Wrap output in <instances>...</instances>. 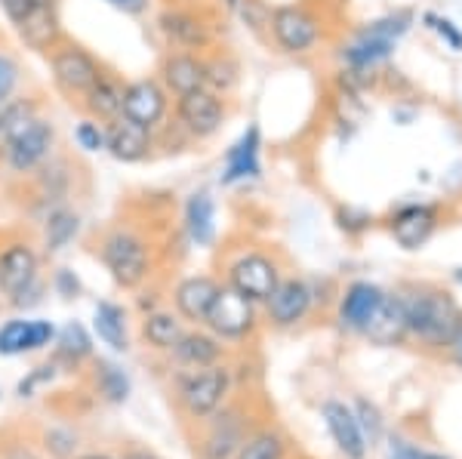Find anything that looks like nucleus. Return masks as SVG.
<instances>
[{"instance_id":"603ef678","label":"nucleus","mask_w":462,"mask_h":459,"mask_svg":"<svg viewBox=\"0 0 462 459\" xmlns=\"http://www.w3.org/2000/svg\"><path fill=\"white\" fill-rule=\"evenodd\" d=\"M0 106H4V99H0Z\"/></svg>"},{"instance_id":"39448f33","label":"nucleus","mask_w":462,"mask_h":459,"mask_svg":"<svg viewBox=\"0 0 462 459\" xmlns=\"http://www.w3.org/2000/svg\"><path fill=\"white\" fill-rule=\"evenodd\" d=\"M53 148H56L53 121H47V117L37 115L34 121L25 127V133H22L16 142L10 145L4 164L10 167L13 173L28 176V173H34V170H41L43 164H47L50 154H53Z\"/></svg>"},{"instance_id":"4be33fe9","label":"nucleus","mask_w":462,"mask_h":459,"mask_svg":"<svg viewBox=\"0 0 462 459\" xmlns=\"http://www.w3.org/2000/svg\"><path fill=\"white\" fill-rule=\"evenodd\" d=\"M383 290L374 284H367V280H357L346 290L342 296V308H339V317L346 327H352L357 333H364V327L370 324V317L379 308V302H383Z\"/></svg>"},{"instance_id":"bb28decb","label":"nucleus","mask_w":462,"mask_h":459,"mask_svg":"<svg viewBox=\"0 0 462 459\" xmlns=\"http://www.w3.org/2000/svg\"><path fill=\"white\" fill-rule=\"evenodd\" d=\"M176 358L182 361V364L189 367H213L216 361H219V343H216L213 336H207V333H182V339L173 345Z\"/></svg>"},{"instance_id":"f03ea898","label":"nucleus","mask_w":462,"mask_h":459,"mask_svg":"<svg viewBox=\"0 0 462 459\" xmlns=\"http://www.w3.org/2000/svg\"><path fill=\"white\" fill-rule=\"evenodd\" d=\"M102 262L111 271V278L124 287V290H133L148 278V265H152V256H148V247L139 234L133 232H111L106 241H102Z\"/></svg>"},{"instance_id":"3c124183","label":"nucleus","mask_w":462,"mask_h":459,"mask_svg":"<svg viewBox=\"0 0 462 459\" xmlns=\"http://www.w3.org/2000/svg\"><path fill=\"white\" fill-rule=\"evenodd\" d=\"M457 280H462V271H457Z\"/></svg>"},{"instance_id":"09e8293b","label":"nucleus","mask_w":462,"mask_h":459,"mask_svg":"<svg viewBox=\"0 0 462 459\" xmlns=\"http://www.w3.org/2000/svg\"><path fill=\"white\" fill-rule=\"evenodd\" d=\"M222 4H226L228 10H237V6H241V0H222Z\"/></svg>"},{"instance_id":"ea45409f","label":"nucleus","mask_w":462,"mask_h":459,"mask_svg":"<svg viewBox=\"0 0 462 459\" xmlns=\"http://www.w3.org/2000/svg\"><path fill=\"white\" fill-rule=\"evenodd\" d=\"M429 22L435 25V32L444 37L447 43H450L453 50H462V34L453 28V22H447V19H438V16H429Z\"/></svg>"},{"instance_id":"b1692460","label":"nucleus","mask_w":462,"mask_h":459,"mask_svg":"<svg viewBox=\"0 0 462 459\" xmlns=\"http://www.w3.org/2000/svg\"><path fill=\"white\" fill-rule=\"evenodd\" d=\"M37 117V102L28 99V96H13L0 106V161L6 158L10 145L25 133V127Z\"/></svg>"},{"instance_id":"412c9836","label":"nucleus","mask_w":462,"mask_h":459,"mask_svg":"<svg viewBox=\"0 0 462 459\" xmlns=\"http://www.w3.org/2000/svg\"><path fill=\"white\" fill-rule=\"evenodd\" d=\"M364 336H370L379 345H398L407 336V312L404 299H394V296H383L379 308L370 317V324L364 327Z\"/></svg>"},{"instance_id":"1a4fd4ad","label":"nucleus","mask_w":462,"mask_h":459,"mask_svg":"<svg viewBox=\"0 0 462 459\" xmlns=\"http://www.w3.org/2000/svg\"><path fill=\"white\" fill-rule=\"evenodd\" d=\"M278 284H281L278 265L263 253L241 256L228 271V287H235V290L241 296H247L250 302H265Z\"/></svg>"},{"instance_id":"7c9ffc66","label":"nucleus","mask_w":462,"mask_h":459,"mask_svg":"<svg viewBox=\"0 0 462 459\" xmlns=\"http://www.w3.org/2000/svg\"><path fill=\"white\" fill-rule=\"evenodd\" d=\"M89 352H93V343H89V333L84 330V324H65L62 333H59V354H65L69 361H84Z\"/></svg>"},{"instance_id":"393cba45","label":"nucleus","mask_w":462,"mask_h":459,"mask_svg":"<svg viewBox=\"0 0 462 459\" xmlns=\"http://www.w3.org/2000/svg\"><path fill=\"white\" fill-rule=\"evenodd\" d=\"M161 32L167 34V41L176 43L179 50H200V47H207V25L195 16V13L167 10L161 16Z\"/></svg>"},{"instance_id":"79ce46f5","label":"nucleus","mask_w":462,"mask_h":459,"mask_svg":"<svg viewBox=\"0 0 462 459\" xmlns=\"http://www.w3.org/2000/svg\"><path fill=\"white\" fill-rule=\"evenodd\" d=\"M108 6H115L117 13H124V16H143L148 13V4L152 0H106Z\"/></svg>"},{"instance_id":"de8ad7c7","label":"nucleus","mask_w":462,"mask_h":459,"mask_svg":"<svg viewBox=\"0 0 462 459\" xmlns=\"http://www.w3.org/2000/svg\"><path fill=\"white\" fill-rule=\"evenodd\" d=\"M78 459H111L106 454H84V456H78Z\"/></svg>"},{"instance_id":"e433bc0d","label":"nucleus","mask_w":462,"mask_h":459,"mask_svg":"<svg viewBox=\"0 0 462 459\" xmlns=\"http://www.w3.org/2000/svg\"><path fill=\"white\" fill-rule=\"evenodd\" d=\"M19 80H22V74H19L16 59L6 56V53H0V99H4V102L13 99V93H16Z\"/></svg>"},{"instance_id":"a19ab883","label":"nucleus","mask_w":462,"mask_h":459,"mask_svg":"<svg viewBox=\"0 0 462 459\" xmlns=\"http://www.w3.org/2000/svg\"><path fill=\"white\" fill-rule=\"evenodd\" d=\"M53 336H56V330L50 321H32V349H43V345H50V339Z\"/></svg>"},{"instance_id":"0eeeda50","label":"nucleus","mask_w":462,"mask_h":459,"mask_svg":"<svg viewBox=\"0 0 462 459\" xmlns=\"http://www.w3.org/2000/svg\"><path fill=\"white\" fill-rule=\"evenodd\" d=\"M204 324H210V330L219 333L222 339H241L256 324V312H253V302L237 293L235 287H219Z\"/></svg>"},{"instance_id":"c85d7f7f","label":"nucleus","mask_w":462,"mask_h":459,"mask_svg":"<svg viewBox=\"0 0 462 459\" xmlns=\"http://www.w3.org/2000/svg\"><path fill=\"white\" fill-rule=\"evenodd\" d=\"M143 336L152 349L167 352L182 339V327H179V321L170 312H152L143 324Z\"/></svg>"},{"instance_id":"2f4dec72","label":"nucleus","mask_w":462,"mask_h":459,"mask_svg":"<svg viewBox=\"0 0 462 459\" xmlns=\"http://www.w3.org/2000/svg\"><path fill=\"white\" fill-rule=\"evenodd\" d=\"M32 352V321H6L0 327V354H22Z\"/></svg>"},{"instance_id":"f8f14e48","label":"nucleus","mask_w":462,"mask_h":459,"mask_svg":"<svg viewBox=\"0 0 462 459\" xmlns=\"http://www.w3.org/2000/svg\"><path fill=\"white\" fill-rule=\"evenodd\" d=\"M259 148H263V133L253 124L244 130V136L226 151V167H222V185H235V182H247L259 179L263 164H259Z\"/></svg>"},{"instance_id":"473e14b6","label":"nucleus","mask_w":462,"mask_h":459,"mask_svg":"<svg viewBox=\"0 0 462 459\" xmlns=\"http://www.w3.org/2000/svg\"><path fill=\"white\" fill-rule=\"evenodd\" d=\"M74 142H78L80 151H87V154L106 151V142H108L106 124H99L96 117H84V121H78V127H74Z\"/></svg>"},{"instance_id":"5701e85b","label":"nucleus","mask_w":462,"mask_h":459,"mask_svg":"<svg viewBox=\"0 0 462 459\" xmlns=\"http://www.w3.org/2000/svg\"><path fill=\"white\" fill-rule=\"evenodd\" d=\"M19 41L34 53H50L62 43V28H59L56 6H43V10L32 13L22 25H16Z\"/></svg>"},{"instance_id":"4468645a","label":"nucleus","mask_w":462,"mask_h":459,"mask_svg":"<svg viewBox=\"0 0 462 459\" xmlns=\"http://www.w3.org/2000/svg\"><path fill=\"white\" fill-rule=\"evenodd\" d=\"M108 130V142L106 151L121 164H139V161L148 158L152 151V130L143 127V124H133L126 117H117V121L106 124Z\"/></svg>"},{"instance_id":"8fccbe9b","label":"nucleus","mask_w":462,"mask_h":459,"mask_svg":"<svg viewBox=\"0 0 462 459\" xmlns=\"http://www.w3.org/2000/svg\"><path fill=\"white\" fill-rule=\"evenodd\" d=\"M422 459H444V456H435V454H422Z\"/></svg>"},{"instance_id":"c756f323","label":"nucleus","mask_w":462,"mask_h":459,"mask_svg":"<svg viewBox=\"0 0 462 459\" xmlns=\"http://www.w3.org/2000/svg\"><path fill=\"white\" fill-rule=\"evenodd\" d=\"M74 234H78V216L71 210H53L47 219V228H43V241H47V250L56 253L69 243Z\"/></svg>"},{"instance_id":"c03bdc74","label":"nucleus","mask_w":462,"mask_h":459,"mask_svg":"<svg viewBox=\"0 0 462 459\" xmlns=\"http://www.w3.org/2000/svg\"><path fill=\"white\" fill-rule=\"evenodd\" d=\"M392 459H422V450H413V447H401L398 454Z\"/></svg>"},{"instance_id":"58836bf2","label":"nucleus","mask_w":462,"mask_h":459,"mask_svg":"<svg viewBox=\"0 0 462 459\" xmlns=\"http://www.w3.org/2000/svg\"><path fill=\"white\" fill-rule=\"evenodd\" d=\"M357 426H361V432H367L370 438H376L379 428H383V423H379L376 407H370L367 401H357Z\"/></svg>"},{"instance_id":"a18cd8bd","label":"nucleus","mask_w":462,"mask_h":459,"mask_svg":"<svg viewBox=\"0 0 462 459\" xmlns=\"http://www.w3.org/2000/svg\"><path fill=\"white\" fill-rule=\"evenodd\" d=\"M124 459H158L154 454H148V450H139V447H133V450H126Z\"/></svg>"},{"instance_id":"dca6fc26","label":"nucleus","mask_w":462,"mask_h":459,"mask_svg":"<svg viewBox=\"0 0 462 459\" xmlns=\"http://www.w3.org/2000/svg\"><path fill=\"white\" fill-rule=\"evenodd\" d=\"M161 84L167 87V93L189 96L195 90L207 87V62H200L195 53H173L163 59L161 65Z\"/></svg>"},{"instance_id":"a878e982","label":"nucleus","mask_w":462,"mask_h":459,"mask_svg":"<svg viewBox=\"0 0 462 459\" xmlns=\"http://www.w3.org/2000/svg\"><path fill=\"white\" fill-rule=\"evenodd\" d=\"M185 228H189L191 241L198 247H207L216 234V204L207 191L200 195H191L189 204H185Z\"/></svg>"},{"instance_id":"a211bd4d","label":"nucleus","mask_w":462,"mask_h":459,"mask_svg":"<svg viewBox=\"0 0 462 459\" xmlns=\"http://www.w3.org/2000/svg\"><path fill=\"white\" fill-rule=\"evenodd\" d=\"M324 419H327V428H330L333 441L339 444L342 454H346L348 459H364V454H367V444H364V432H361V426H357L355 413L339 401H327L324 404Z\"/></svg>"},{"instance_id":"2eb2a0df","label":"nucleus","mask_w":462,"mask_h":459,"mask_svg":"<svg viewBox=\"0 0 462 459\" xmlns=\"http://www.w3.org/2000/svg\"><path fill=\"white\" fill-rule=\"evenodd\" d=\"M311 306V290L305 287V280H281L274 287V293L265 299V308H268V317H272L278 327H293L296 321H302L305 312Z\"/></svg>"},{"instance_id":"f704fd0d","label":"nucleus","mask_w":462,"mask_h":459,"mask_svg":"<svg viewBox=\"0 0 462 459\" xmlns=\"http://www.w3.org/2000/svg\"><path fill=\"white\" fill-rule=\"evenodd\" d=\"M99 370V389L102 395H108V401H124L126 391H130V382H126V376L121 373V367L108 364V361H99L96 364Z\"/></svg>"},{"instance_id":"7ed1b4c3","label":"nucleus","mask_w":462,"mask_h":459,"mask_svg":"<svg viewBox=\"0 0 462 459\" xmlns=\"http://www.w3.org/2000/svg\"><path fill=\"white\" fill-rule=\"evenodd\" d=\"M50 71H53L56 90L69 99H80L89 93V87L96 84V78L102 74V65L96 62V56L84 50L80 43H59L50 56Z\"/></svg>"},{"instance_id":"72a5a7b5","label":"nucleus","mask_w":462,"mask_h":459,"mask_svg":"<svg viewBox=\"0 0 462 459\" xmlns=\"http://www.w3.org/2000/svg\"><path fill=\"white\" fill-rule=\"evenodd\" d=\"M281 456H284V441L274 432L253 435L250 441H244L241 454H237V459H281Z\"/></svg>"},{"instance_id":"aec40b11","label":"nucleus","mask_w":462,"mask_h":459,"mask_svg":"<svg viewBox=\"0 0 462 459\" xmlns=\"http://www.w3.org/2000/svg\"><path fill=\"white\" fill-rule=\"evenodd\" d=\"M435 210L426 204H413V207H404V210L394 213L392 219V234L394 241L401 243L404 250H416L429 241V234L435 232Z\"/></svg>"},{"instance_id":"6ab92c4d","label":"nucleus","mask_w":462,"mask_h":459,"mask_svg":"<svg viewBox=\"0 0 462 459\" xmlns=\"http://www.w3.org/2000/svg\"><path fill=\"white\" fill-rule=\"evenodd\" d=\"M124 87L117 74H111L102 69V74L96 78V84L89 87V93L84 96V108L89 111V117H96L99 124H111L121 117L124 108Z\"/></svg>"},{"instance_id":"6e6552de","label":"nucleus","mask_w":462,"mask_h":459,"mask_svg":"<svg viewBox=\"0 0 462 459\" xmlns=\"http://www.w3.org/2000/svg\"><path fill=\"white\" fill-rule=\"evenodd\" d=\"M268 22H272V34L278 47L287 50V53H309L320 37L318 19L302 6H278Z\"/></svg>"},{"instance_id":"423d86ee","label":"nucleus","mask_w":462,"mask_h":459,"mask_svg":"<svg viewBox=\"0 0 462 459\" xmlns=\"http://www.w3.org/2000/svg\"><path fill=\"white\" fill-rule=\"evenodd\" d=\"M167 87L154 78H139V80H130L124 87V108H121V117L133 124H143V127L154 130L158 124L167 117Z\"/></svg>"},{"instance_id":"c9c22d12","label":"nucleus","mask_w":462,"mask_h":459,"mask_svg":"<svg viewBox=\"0 0 462 459\" xmlns=\"http://www.w3.org/2000/svg\"><path fill=\"white\" fill-rule=\"evenodd\" d=\"M59 0H0V10H4V16L10 19V25L16 28L22 25L32 13L43 10V6H56Z\"/></svg>"},{"instance_id":"f3484780","label":"nucleus","mask_w":462,"mask_h":459,"mask_svg":"<svg viewBox=\"0 0 462 459\" xmlns=\"http://www.w3.org/2000/svg\"><path fill=\"white\" fill-rule=\"evenodd\" d=\"M219 293V284L207 275H195V278H185L182 284L176 287V312L191 324H204L207 315L213 308V299Z\"/></svg>"},{"instance_id":"4c0bfd02","label":"nucleus","mask_w":462,"mask_h":459,"mask_svg":"<svg viewBox=\"0 0 462 459\" xmlns=\"http://www.w3.org/2000/svg\"><path fill=\"white\" fill-rule=\"evenodd\" d=\"M237 441H241V432H237V428H228V432L216 428V435L207 441V459H226Z\"/></svg>"},{"instance_id":"9d476101","label":"nucleus","mask_w":462,"mask_h":459,"mask_svg":"<svg viewBox=\"0 0 462 459\" xmlns=\"http://www.w3.org/2000/svg\"><path fill=\"white\" fill-rule=\"evenodd\" d=\"M176 117L191 136L207 139L222 127V121H226V106H222V99L210 90V87H204V90L179 96Z\"/></svg>"},{"instance_id":"9b49d317","label":"nucleus","mask_w":462,"mask_h":459,"mask_svg":"<svg viewBox=\"0 0 462 459\" xmlns=\"http://www.w3.org/2000/svg\"><path fill=\"white\" fill-rule=\"evenodd\" d=\"M228 391V373L222 367H200L195 376H189L182 386V395H179V401H182L185 413L189 417H210L216 407L222 404V398H226Z\"/></svg>"},{"instance_id":"49530a36","label":"nucleus","mask_w":462,"mask_h":459,"mask_svg":"<svg viewBox=\"0 0 462 459\" xmlns=\"http://www.w3.org/2000/svg\"><path fill=\"white\" fill-rule=\"evenodd\" d=\"M450 349H453V354H457V361H459V364H462V327H459V333H457V336H453Z\"/></svg>"},{"instance_id":"f257e3e1","label":"nucleus","mask_w":462,"mask_h":459,"mask_svg":"<svg viewBox=\"0 0 462 459\" xmlns=\"http://www.w3.org/2000/svg\"><path fill=\"white\" fill-rule=\"evenodd\" d=\"M404 312H407V333L420 336L431 349L450 345L453 336L462 327V315L457 302L447 293L429 290V293L410 296V299H404Z\"/></svg>"},{"instance_id":"cd10ccee","label":"nucleus","mask_w":462,"mask_h":459,"mask_svg":"<svg viewBox=\"0 0 462 459\" xmlns=\"http://www.w3.org/2000/svg\"><path fill=\"white\" fill-rule=\"evenodd\" d=\"M96 333L106 345H111L115 352L130 349V339H126V315L121 306L115 302H99L96 306Z\"/></svg>"},{"instance_id":"37998d69","label":"nucleus","mask_w":462,"mask_h":459,"mask_svg":"<svg viewBox=\"0 0 462 459\" xmlns=\"http://www.w3.org/2000/svg\"><path fill=\"white\" fill-rule=\"evenodd\" d=\"M56 290L62 296H74L80 290V284H78V278H74L69 269H59L56 271Z\"/></svg>"},{"instance_id":"ddd939ff","label":"nucleus","mask_w":462,"mask_h":459,"mask_svg":"<svg viewBox=\"0 0 462 459\" xmlns=\"http://www.w3.org/2000/svg\"><path fill=\"white\" fill-rule=\"evenodd\" d=\"M37 280V256L28 243H10L0 253V293L6 299H16Z\"/></svg>"},{"instance_id":"20e7f679","label":"nucleus","mask_w":462,"mask_h":459,"mask_svg":"<svg viewBox=\"0 0 462 459\" xmlns=\"http://www.w3.org/2000/svg\"><path fill=\"white\" fill-rule=\"evenodd\" d=\"M404 22H407V16L383 19V22H376V25H370L367 32L357 34V41L352 43V47H346V53H342L348 71L364 74V71L374 69V65L385 62L394 50V37L404 34V28H407Z\"/></svg>"}]
</instances>
